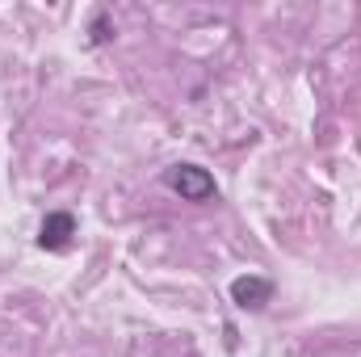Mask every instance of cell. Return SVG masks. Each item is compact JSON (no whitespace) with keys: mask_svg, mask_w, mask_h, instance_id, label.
Wrapping results in <instances>:
<instances>
[{"mask_svg":"<svg viewBox=\"0 0 361 357\" xmlns=\"http://www.w3.org/2000/svg\"><path fill=\"white\" fill-rule=\"evenodd\" d=\"M72 236H76V219H72L68 210H51V214L42 219V227H38V244H42L47 253H63V248L72 244Z\"/></svg>","mask_w":361,"mask_h":357,"instance_id":"obj_3","label":"cell"},{"mask_svg":"<svg viewBox=\"0 0 361 357\" xmlns=\"http://www.w3.org/2000/svg\"><path fill=\"white\" fill-rule=\"evenodd\" d=\"M89 38H92V47H105V42L114 38V21H109V13H97V17H92Z\"/></svg>","mask_w":361,"mask_h":357,"instance_id":"obj_4","label":"cell"},{"mask_svg":"<svg viewBox=\"0 0 361 357\" xmlns=\"http://www.w3.org/2000/svg\"><path fill=\"white\" fill-rule=\"evenodd\" d=\"M164 185L173 193H180V202H210V198H219V185L202 164H173L164 173Z\"/></svg>","mask_w":361,"mask_h":357,"instance_id":"obj_1","label":"cell"},{"mask_svg":"<svg viewBox=\"0 0 361 357\" xmlns=\"http://www.w3.org/2000/svg\"><path fill=\"white\" fill-rule=\"evenodd\" d=\"M231 303H235L240 311H265V307L273 303V282L261 277V273L235 277V282H231Z\"/></svg>","mask_w":361,"mask_h":357,"instance_id":"obj_2","label":"cell"}]
</instances>
